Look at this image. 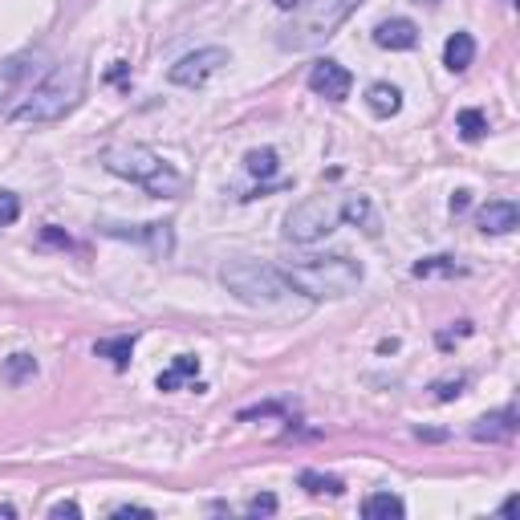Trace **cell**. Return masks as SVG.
Returning a JSON list of instances; mask_svg holds the SVG:
<instances>
[{
	"label": "cell",
	"instance_id": "cell-1",
	"mask_svg": "<svg viewBox=\"0 0 520 520\" xmlns=\"http://www.w3.org/2000/svg\"><path fill=\"white\" fill-rule=\"evenodd\" d=\"M86 86H90L86 61H61L29 90V98L9 118H17V122H61L65 114H74L82 106Z\"/></svg>",
	"mask_w": 520,
	"mask_h": 520
},
{
	"label": "cell",
	"instance_id": "cell-2",
	"mask_svg": "<svg viewBox=\"0 0 520 520\" xmlns=\"http://www.w3.org/2000/svg\"><path fill=\"white\" fill-rule=\"evenodd\" d=\"M285 285L309 301H338V297H350L358 285H362V265L346 252H330V256H305V260H293V265L281 269Z\"/></svg>",
	"mask_w": 520,
	"mask_h": 520
},
{
	"label": "cell",
	"instance_id": "cell-3",
	"mask_svg": "<svg viewBox=\"0 0 520 520\" xmlns=\"http://www.w3.org/2000/svg\"><path fill=\"white\" fill-rule=\"evenodd\" d=\"M362 5L366 0H301L293 9V21L281 29L277 45L289 53H309V49L330 41Z\"/></svg>",
	"mask_w": 520,
	"mask_h": 520
},
{
	"label": "cell",
	"instance_id": "cell-4",
	"mask_svg": "<svg viewBox=\"0 0 520 520\" xmlns=\"http://www.w3.org/2000/svg\"><path fill=\"white\" fill-rule=\"evenodd\" d=\"M102 167L118 179L147 187L151 195H159V200H175V195L183 191V175L143 143H118V147L102 151Z\"/></svg>",
	"mask_w": 520,
	"mask_h": 520
},
{
	"label": "cell",
	"instance_id": "cell-5",
	"mask_svg": "<svg viewBox=\"0 0 520 520\" xmlns=\"http://www.w3.org/2000/svg\"><path fill=\"white\" fill-rule=\"evenodd\" d=\"M220 281L228 285V293L252 309H277L293 289L285 285L281 269L273 265H260V260H232V265H224Z\"/></svg>",
	"mask_w": 520,
	"mask_h": 520
},
{
	"label": "cell",
	"instance_id": "cell-6",
	"mask_svg": "<svg viewBox=\"0 0 520 520\" xmlns=\"http://www.w3.org/2000/svg\"><path fill=\"white\" fill-rule=\"evenodd\" d=\"M342 224V195H309L285 216V240L317 244Z\"/></svg>",
	"mask_w": 520,
	"mask_h": 520
},
{
	"label": "cell",
	"instance_id": "cell-7",
	"mask_svg": "<svg viewBox=\"0 0 520 520\" xmlns=\"http://www.w3.org/2000/svg\"><path fill=\"white\" fill-rule=\"evenodd\" d=\"M45 74L49 70H45L41 49H25V53H13L0 61V114H13Z\"/></svg>",
	"mask_w": 520,
	"mask_h": 520
},
{
	"label": "cell",
	"instance_id": "cell-8",
	"mask_svg": "<svg viewBox=\"0 0 520 520\" xmlns=\"http://www.w3.org/2000/svg\"><path fill=\"white\" fill-rule=\"evenodd\" d=\"M232 61V53L224 49V45H208V49H195V53H187V57H179L175 65H171V82L175 86H183V90H200V86H208L224 65Z\"/></svg>",
	"mask_w": 520,
	"mask_h": 520
},
{
	"label": "cell",
	"instance_id": "cell-9",
	"mask_svg": "<svg viewBox=\"0 0 520 520\" xmlns=\"http://www.w3.org/2000/svg\"><path fill=\"white\" fill-rule=\"evenodd\" d=\"M350 86H354V78H350V70H346L342 61H334V57L313 61V70H309V90H313L317 98L342 102V98H350Z\"/></svg>",
	"mask_w": 520,
	"mask_h": 520
},
{
	"label": "cell",
	"instance_id": "cell-10",
	"mask_svg": "<svg viewBox=\"0 0 520 520\" xmlns=\"http://www.w3.org/2000/svg\"><path fill=\"white\" fill-rule=\"evenodd\" d=\"M106 236H118V240H135V244H147V252L151 256H171V248H175V232H171V224H106L102 228Z\"/></svg>",
	"mask_w": 520,
	"mask_h": 520
},
{
	"label": "cell",
	"instance_id": "cell-11",
	"mask_svg": "<svg viewBox=\"0 0 520 520\" xmlns=\"http://www.w3.org/2000/svg\"><path fill=\"white\" fill-rule=\"evenodd\" d=\"M374 45L378 49H390V53H403V49H415L419 45V25L407 21V17H390L374 29Z\"/></svg>",
	"mask_w": 520,
	"mask_h": 520
},
{
	"label": "cell",
	"instance_id": "cell-12",
	"mask_svg": "<svg viewBox=\"0 0 520 520\" xmlns=\"http://www.w3.org/2000/svg\"><path fill=\"white\" fill-rule=\"evenodd\" d=\"M476 224H480V232H492V236H504V232H512V228L520 224V208H516L512 200H488V204L480 208V216H476Z\"/></svg>",
	"mask_w": 520,
	"mask_h": 520
},
{
	"label": "cell",
	"instance_id": "cell-13",
	"mask_svg": "<svg viewBox=\"0 0 520 520\" xmlns=\"http://www.w3.org/2000/svg\"><path fill=\"white\" fill-rule=\"evenodd\" d=\"M195 378H200V358H195V354H179V358L155 378V386H159V390H179L183 382H191V390H208L204 382H195Z\"/></svg>",
	"mask_w": 520,
	"mask_h": 520
},
{
	"label": "cell",
	"instance_id": "cell-14",
	"mask_svg": "<svg viewBox=\"0 0 520 520\" xmlns=\"http://www.w3.org/2000/svg\"><path fill=\"white\" fill-rule=\"evenodd\" d=\"M472 61H476V37L472 33H451L447 45H443V65L451 74H464Z\"/></svg>",
	"mask_w": 520,
	"mask_h": 520
},
{
	"label": "cell",
	"instance_id": "cell-15",
	"mask_svg": "<svg viewBox=\"0 0 520 520\" xmlns=\"http://www.w3.org/2000/svg\"><path fill=\"white\" fill-rule=\"evenodd\" d=\"M512 431H516V411H512V407H504V411H496V415L476 419L472 439H480V443H496V439H508Z\"/></svg>",
	"mask_w": 520,
	"mask_h": 520
},
{
	"label": "cell",
	"instance_id": "cell-16",
	"mask_svg": "<svg viewBox=\"0 0 520 520\" xmlns=\"http://www.w3.org/2000/svg\"><path fill=\"white\" fill-rule=\"evenodd\" d=\"M366 106H370V114H378V118H395V114L403 110V90L390 86V82H374V86L366 90Z\"/></svg>",
	"mask_w": 520,
	"mask_h": 520
},
{
	"label": "cell",
	"instance_id": "cell-17",
	"mask_svg": "<svg viewBox=\"0 0 520 520\" xmlns=\"http://www.w3.org/2000/svg\"><path fill=\"white\" fill-rule=\"evenodd\" d=\"M362 516H370V520H403V516H407V504H403L395 492H374V496H366Z\"/></svg>",
	"mask_w": 520,
	"mask_h": 520
},
{
	"label": "cell",
	"instance_id": "cell-18",
	"mask_svg": "<svg viewBox=\"0 0 520 520\" xmlns=\"http://www.w3.org/2000/svg\"><path fill=\"white\" fill-rule=\"evenodd\" d=\"M342 220H350V224H358V228H366V232H378L374 224V208H370V200L366 195H342Z\"/></svg>",
	"mask_w": 520,
	"mask_h": 520
},
{
	"label": "cell",
	"instance_id": "cell-19",
	"mask_svg": "<svg viewBox=\"0 0 520 520\" xmlns=\"http://www.w3.org/2000/svg\"><path fill=\"white\" fill-rule=\"evenodd\" d=\"M94 350H98V358H110L118 370H126L130 354H135V338H102Z\"/></svg>",
	"mask_w": 520,
	"mask_h": 520
},
{
	"label": "cell",
	"instance_id": "cell-20",
	"mask_svg": "<svg viewBox=\"0 0 520 520\" xmlns=\"http://www.w3.org/2000/svg\"><path fill=\"white\" fill-rule=\"evenodd\" d=\"M301 488L309 496H342L346 492V484L338 476H321V472H301Z\"/></svg>",
	"mask_w": 520,
	"mask_h": 520
},
{
	"label": "cell",
	"instance_id": "cell-21",
	"mask_svg": "<svg viewBox=\"0 0 520 520\" xmlns=\"http://www.w3.org/2000/svg\"><path fill=\"white\" fill-rule=\"evenodd\" d=\"M455 130L468 139V143H476V139H484V130H488V118H484V110H460V118H455Z\"/></svg>",
	"mask_w": 520,
	"mask_h": 520
},
{
	"label": "cell",
	"instance_id": "cell-22",
	"mask_svg": "<svg viewBox=\"0 0 520 520\" xmlns=\"http://www.w3.org/2000/svg\"><path fill=\"white\" fill-rule=\"evenodd\" d=\"M244 167H248L252 175H260V179H269V175H277V151H273V147L248 151V155H244Z\"/></svg>",
	"mask_w": 520,
	"mask_h": 520
},
{
	"label": "cell",
	"instance_id": "cell-23",
	"mask_svg": "<svg viewBox=\"0 0 520 520\" xmlns=\"http://www.w3.org/2000/svg\"><path fill=\"white\" fill-rule=\"evenodd\" d=\"M411 273H415V277H435V273H447V277H451V273H464V269L455 265L451 256H427V260H419Z\"/></svg>",
	"mask_w": 520,
	"mask_h": 520
},
{
	"label": "cell",
	"instance_id": "cell-24",
	"mask_svg": "<svg viewBox=\"0 0 520 520\" xmlns=\"http://www.w3.org/2000/svg\"><path fill=\"white\" fill-rule=\"evenodd\" d=\"M37 374V362L29 358V354H13L9 362H5V378L9 382H25V378H33Z\"/></svg>",
	"mask_w": 520,
	"mask_h": 520
},
{
	"label": "cell",
	"instance_id": "cell-25",
	"mask_svg": "<svg viewBox=\"0 0 520 520\" xmlns=\"http://www.w3.org/2000/svg\"><path fill=\"white\" fill-rule=\"evenodd\" d=\"M21 220V200L13 191H0V228H9Z\"/></svg>",
	"mask_w": 520,
	"mask_h": 520
},
{
	"label": "cell",
	"instance_id": "cell-26",
	"mask_svg": "<svg viewBox=\"0 0 520 520\" xmlns=\"http://www.w3.org/2000/svg\"><path fill=\"white\" fill-rule=\"evenodd\" d=\"M248 512H252V516H269V512H277V496H269V492H265V496H252V500H248Z\"/></svg>",
	"mask_w": 520,
	"mask_h": 520
},
{
	"label": "cell",
	"instance_id": "cell-27",
	"mask_svg": "<svg viewBox=\"0 0 520 520\" xmlns=\"http://www.w3.org/2000/svg\"><path fill=\"white\" fill-rule=\"evenodd\" d=\"M464 382H468V378H455V382H439V386H435V399H443V403H447V399H460V395H464Z\"/></svg>",
	"mask_w": 520,
	"mask_h": 520
},
{
	"label": "cell",
	"instance_id": "cell-28",
	"mask_svg": "<svg viewBox=\"0 0 520 520\" xmlns=\"http://www.w3.org/2000/svg\"><path fill=\"white\" fill-rule=\"evenodd\" d=\"M49 516H57V520H61V516H70V520H78V516H82V508H78L74 500H61V504H53V508H49Z\"/></svg>",
	"mask_w": 520,
	"mask_h": 520
},
{
	"label": "cell",
	"instance_id": "cell-29",
	"mask_svg": "<svg viewBox=\"0 0 520 520\" xmlns=\"http://www.w3.org/2000/svg\"><path fill=\"white\" fill-rule=\"evenodd\" d=\"M114 516H118V520H126V516H143V520H151L155 512H151V508H139V504H122V508H114Z\"/></svg>",
	"mask_w": 520,
	"mask_h": 520
},
{
	"label": "cell",
	"instance_id": "cell-30",
	"mask_svg": "<svg viewBox=\"0 0 520 520\" xmlns=\"http://www.w3.org/2000/svg\"><path fill=\"white\" fill-rule=\"evenodd\" d=\"M468 208V191H455L451 195V212H464Z\"/></svg>",
	"mask_w": 520,
	"mask_h": 520
},
{
	"label": "cell",
	"instance_id": "cell-31",
	"mask_svg": "<svg viewBox=\"0 0 520 520\" xmlns=\"http://www.w3.org/2000/svg\"><path fill=\"white\" fill-rule=\"evenodd\" d=\"M516 504H520V496H508V500L500 504V516H512V512H516Z\"/></svg>",
	"mask_w": 520,
	"mask_h": 520
},
{
	"label": "cell",
	"instance_id": "cell-32",
	"mask_svg": "<svg viewBox=\"0 0 520 520\" xmlns=\"http://www.w3.org/2000/svg\"><path fill=\"white\" fill-rule=\"evenodd\" d=\"M126 78V61H114V70H110V82H122Z\"/></svg>",
	"mask_w": 520,
	"mask_h": 520
},
{
	"label": "cell",
	"instance_id": "cell-33",
	"mask_svg": "<svg viewBox=\"0 0 520 520\" xmlns=\"http://www.w3.org/2000/svg\"><path fill=\"white\" fill-rule=\"evenodd\" d=\"M273 5H277V9H285V13H293V9L301 5V0H273Z\"/></svg>",
	"mask_w": 520,
	"mask_h": 520
}]
</instances>
